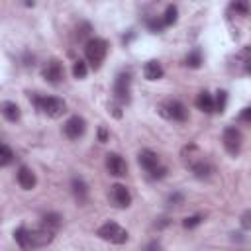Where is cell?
<instances>
[{"instance_id":"6da1fadb","label":"cell","mask_w":251,"mask_h":251,"mask_svg":"<svg viewBox=\"0 0 251 251\" xmlns=\"http://www.w3.org/2000/svg\"><path fill=\"white\" fill-rule=\"evenodd\" d=\"M14 239L22 249H35V247H45L53 241V229L47 227H37V229H27V227H18L14 231Z\"/></svg>"},{"instance_id":"7a4b0ae2","label":"cell","mask_w":251,"mask_h":251,"mask_svg":"<svg viewBox=\"0 0 251 251\" xmlns=\"http://www.w3.org/2000/svg\"><path fill=\"white\" fill-rule=\"evenodd\" d=\"M33 104L37 106V110H41L49 118H59L67 112V104L57 96H35Z\"/></svg>"},{"instance_id":"3957f363","label":"cell","mask_w":251,"mask_h":251,"mask_svg":"<svg viewBox=\"0 0 251 251\" xmlns=\"http://www.w3.org/2000/svg\"><path fill=\"white\" fill-rule=\"evenodd\" d=\"M106 53H108V43H106L104 39L94 37V39H88V41H86L84 55H86V61H88L94 69H98V67L102 65Z\"/></svg>"},{"instance_id":"277c9868","label":"cell","mask_w":251,"mask_h":251,"mask_svg":"<svg viewBox=\"0 0 251 251\" xmlns=\"http://www.w3.org/2000/svg\"><path fill=\"white\" fill-rule=\"evenodd\" d=\"M96 235H98L100 239L110 241V243H116V245L127 241V231H126L120 224H116V222H106V224H102V226L98 227Z\"/></svg>"},{"instance_id":"5b68a950","label":"cell","mask_w":251,"mask_h":251,"mask_svg":"<svg viewBox=\"0 0 251 251\" xmlns=\"http://www.w3.org/2000/svg\"><path fill=\"white\" fill-rule=\"evenodd\" d=\"M161 114L167 118V120H173V122H184L188 118V110L182 102L178 100H167L161 104Z\"/></svg>"},{"instance_id":"8992f818","label":"cell","mask_w":251,"mask_h":251,"mask_svg":"<svg viewBox=\"0 0 251 251\" xmlns=\"http://www.w3.org/2000/svg\"><path fill=\"white\" fill-rule=\"evenodd\" d=\"M129 88H131V76L129 73H120L114 82V96L118 102H127L129 100Z\"/></svg>"},{"instance_id":"52a82bcc","label":"cell","mask_w":251,"mask_h":251,"mask_svg":"<svg viewBox=\"0 0 251 251\" xmlns=\"http://www.w3.org/2000/svg\"><path fill=\"white\" fill-rule=\"evenodd\" d=\"M63 131H65V135H67L69 139H78V137H82L84 131H86V122H84L80 116H73V118H69V120L65 122Z\"/></svg>"},{"instance_id":"ba28073f","label":"cell","mask_w":251,"mask_h":251,"mask_svg":"<svg viewBox=\"0 0 251 251\" xmlns=\"http://www.w3.org/2000/svg\"><path fill=\"white\" fill-rule=\"evenodd\" d=\"M222 141H224V147H226V151L229 155H237L239 153V149H241V133H239V129H235V127L224 129Z\"/></svg>"},{"instance_id":"9c48e42d","label":"cell","mask_w":251,"mask_h":251,"mask_svg":"<svg viewBox=\"0 0 251 251\" xmlns=\"http://www.w3.org/2000/svg\"><path fill=\"white\" fill-rule=\"evenodd\" d=\"M43 78H45L49 84H59V82L65 78V69H63V65H61L57 59H51V61L43 67Z\"/></svg>"},{"instance_id":"30bf717a","label":"cell","mask_w":251,"mask_h":251,"mask_svg":"<svg viewBox=\"0 0 251 251\" xmlns=\"http://www.w3.org/2000/svg\"><path fill=\"white\" fill-rule=\"evenodd\" d=\"M110 200L116 208H127L131 204V194L124 184H112L110 186Z\"/></svg>"},{"instance_id":"8fae6325","label":"cell","mask_w":251,"mask_h":251,"mask_svg":"<svg viewBox=\"0 0 251 251\" xmlns=\"http://www.w3.org/2000/svg\"><path fill=\"white\" fill-rule=\"evenodd\" d=\"M106 169L110 175L114 176H124L127 173V163L124 157H120L118 153H108L106 155Z\"/></svg>"},{"instance_id":"7c38bea8","label":"cell","mask_w":251,"mask_h":251,"mask_svg":"<svg viewBox=\"0 0 251 251\" xmlns=\"http://www.w3.org/2000/svg\"><path fill=\"white\" fill-rule=\"evenodd\" d=\"M16 178H18V184H20L24 190H31V188L35 186V182H37L35 173H33L29 167H25V165H22V167L18 169Z\"/></svg>"},{"instance_id":"4fadbf2b","label":"cell","mask_w":251,"mask_h":251,"mask_svg":"<svg viewBox=\"0 0 251 251\" xmlns=\"http://www.w3.org/2000/svg\"><path fill=\"white\" fill-rule=\"evenodd\" d=\"M139 165L147 171V173H151V171H155L161 163H159V155L155 153V151H151V149H143L141 153H139Z\"/></svg>"},{"instance_id":"5bb4252c","label":"cell","mask_w":251,"mask_h":251,"mask_svg":"<svg viewBox=\"0 0 251 251\" xmlns=\"http://www.w3.org/2000/svg\"><path fill=\"white\" fill-rule=\"evenodd\" d=\"M196 108L198 110H202V112H206V114H212V112H216V104H214V96L210 94V92H200L198 96H196Z\"/></svg>"},{"instance_id":"9a60e30c","label":"cell","mask_w":251,"mask_h":251,"mask_svg":"<svg viewBox=\"0 0 251 251\" xmlns=\"http://www.w3.org/2000/svg\"><path fill=\"white\" fill-rule=\"evenodd\" d=\"M71 186H73L75 198H76L80 204L86 202V198H88V186H86V182H84L80 176H75V178L71 180Z\"/></svg>"},{"instance_id":"2e32d148","label":"cell","mask_w":251,"mask_h":251,"mask_svg":"<svg viewBox=\"0 0 251 251\" xmlns=\"http://www.w3.org/2000/svg\"><path fill=\"white\" fill-rule=\"evenodd\" d=\"M143 75L147 80H159L163 76V67L157 61H147L143 67Z\"/></svg>"},{"instance_id":"e0dca14e","label":"cell","mask_w":251,"mask_h":251,"mask_svg":"<svg viewBox=\"0 0 251 251\" xmlns=\"http://www.w3.org/2000/svg\"><path fill=\"white\" fill-rule=\"evenodd\" d=\"M190 169H192V173H194L196 178H210V175H212V171H214L212 165H210L208 161H204V159L198 161V163H194Z\"/></svg>"},{"instance_id":"ac0fdd59","label":"cell","mask_w":251,"mask_h":251,"mask_svg":"<svg viewBox=\"0 0 251 251\" xmlns=\"http://www.w3.org/2000/svg\"><path fill=\"white\" fill-rule=\"evenodd\" d=\"M2 114L8 122H18L20 120V108L16 102H4L2 104Z\"/></svg>"},{"instance_id":"d6986e66","label":"cell","mask_w":251,"mask_h":251,"mask_svg":"<svg viewBox=\"0 0 251 251\" xmlns=\"http://www.w3.org/2000/svg\"><path fill=\"white\" fill-rule=\"evenodd\" d=\"M61 216L57 214V212H47L45 216H43V227H47V229H57L59 226H61Z\"/></svg>"},{"instance_id":"ffe728a7","label":"cell","mask_w":251,"mask_h":251,"mask_svg":"<svg viewBox=\"0 0 251 251\" xmlns=\"http://www.w3.org/2000/svg\"><path fill=\"white\" fill-rule=\"evenodd\" d=\"M12 161H14L12 149H10L6 143H2V145H0V167H8Z\"/></svg>"},{"instance_id":"44dd1931","label":"cell","mask_w":251,"mask_h":251,"mask_svg":"<svg viewBox=\"0 0 251 251\" xmlns=\"http://www.w3.org/2000/svg\"><path fill=\"white\" fill-rule=\"evenodd\" d=\"M186 65L192 67V69H198L202 65V53H200V49H194V51H190L186 55Z\"/></svg>"},{"instance_id":"7402d4cb","label":"cell","mask_w":251,"mask_h":251,"mask_svg":"<svg viewBox=\"0 0 251 251\" xmlns=\"http://www.w3.org/2000/svg\"><path fill=\"white\" fill-rule=\"evenodd\" d=\"M176 14H178V10H176V6H167V10H165V14H163V24L165 25H171V24H175L176 22Z\"/></svg>"},{"instance_id":"603a6c76","label":"cell","mask_w":251,"mask_h":251,"mask_svg":"<svg viewBox=\"0 0 251 251\" xmlns=\"http://www.w3.org/2000/svg\"><path fill=\"white\" fill-rule=\"evenodd\" d=\"M86 73H88V69H86V63L84 61H75V65H73V75H75V78H84L86 76Z\"/></svg>"},{"instance_id":"cb8c5ba5","label":"cell","mask_w":251,"mask_h":251,"mask_svg":"<svg viewBox=\"0 0 251 251\" xmlns=\"http://www.w3.org/2000/svg\"><path fill=\"white\" fill-rule=\"evenodd\" d=\"M218 96L214 98V104H216V112H224L226 110V102H227V94L224 90H218L216 92Z\"/></svg>"},{"instance_id":"d4e9b609","label":"cell","mask_w":251,"mask_h":251,"mask_svg":"<svg viewBox=\"0 0 251 251\" xmlns=\"http://www.w3.org/2000/svg\"><path fill=\"white\" fill-rule=\"evenodd\" d=\"M202 220H204V218H202V216H198V214H196V216H188V218H184V220H182V226H184L186 229H192V227H196Z\"/></svg>"},{"instance_id":"484cf974","label":"cell","mask_w":251,"mask_h":251,"mask_svg":"<svg viewBox=\"0 0 251 251\" xmlns=\"http://www.w3.org/2000/svg\"><path fill=\"white\" fill-rule=\"evenodd\" d=\"M239 224H241L243 229H249V231H251V210H245V212L241 214Z\"/></svg>"},{"instance_id":"4316f807","label":"cell","mask_w":251,"mask_h":251,"mask_svg":"<svg viewBox=\"0 0 251 251\" xmlns=\"http://www.w3.org/2000/svg\"><path fill=\"white\" fill-rule=\"evenodd\" d=\"M163 25H165V24H163V18H161V20H155V18H153V20H151V18L147 20V27H149L151 31H155V33H157V31H161V29H163Z\"/></svg>"},{"instance_id":"83f0119b","label":"cell","mask_w":251,"mask_h":251,"mask_svg":"<svg viewBox=\"0 0 251 251\" xmlns=\"http://www.w3.org/2000/svg\"><path fill=\"white\" fill-rule=\"evenodd\" d=\"M237 59L243 61V65H245V63H251V45H245V47L239 51Z\"/></svg>"},{"instance_id":"f1b7e54d","label":"cell","mask_w":251,"mask_h":251,"mask_svg":"<svg viewBox=\"0 0 251 251\" xmlns=\"http://www.w3.org/2000/svg\"><path fill=\"white\" fill-rule=\"evenodd\" d=\"M239 120L251 124V106H247V108H243V110L239 112Z\"/></svg>"},{"instance_id":"f546056e","label":"cell","mask_w":251,"mask_h":251,"mask_svg":"<svg viewBox=\"0 0 251 251\" xmlns=\"http://www.w3.org/2000/svg\"><path fill=\"white\" fill-rule=\"evenodd\" d=\"M231 10H235V12H241V14H247L249 6H247L245 2H233V4H231Z\"/></svg>"},{"instance_id":"4dcf8cb0","label":"cell","mask_w":251,"mask_h":251,"mask_svg":"<svg viewBox=\"0 0 251 251\" xmlns=\"http://www.w3.org/2000/svg\"><path fill=\"white\" fill-rule=\"evenodd\" d=\"M143 251H161V243L159 241H149Z\"/></svg>"},{"instance_id":"1f68e13d","label":"cell","mask_w":251,"mask_h":251,"mask_svg":"<svg viewBox=\"0 0 251 251\" xmlns=\"http://www.w3.org/2000/svg\"><path fill=\"white\" fill-rule=\"evenodd\" d=\"M169 202H171V204H178V202H182V194H178V192L171 194V196H169Z\"/></svg>"},{"instance_id":"d6a6232c","label":"cell","mask_w":251,"mask_h":251,"mask_svg":"<svg viewBox=\"0 0 251 251\" xmlns=\"http://www.w3.org/2000/svg\"><path fill=\"white\" fill-rule=\"evenodd\" d=\"M98 137H100V141H106V139H108V131H106V127H100V129H98Z\"/></svg>"},{"instance_id":"836d02e7","label":"cell","mask_w":251,"mask_h":251,"mask_svg":"<svg viewBox=\"0 0 251 251\" xmlns=\"http://www.w3.org/2000/svg\"><path fill=\"white\" fill-rule=\"evenodd\" d=\"M245 71H247V73H251V63H245Z\"/></svg>"}]
</instances>
